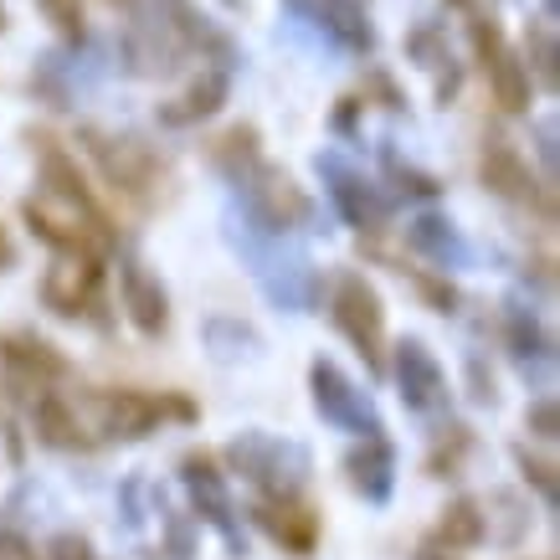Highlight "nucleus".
<instances>
[{"mask_svg": "<svg viewBox=\"0 0 560 560\" xmlns=\"http://www.w3.org/2000/svg\"><path fill=\"white\" fill-rule=\"evenodd\" d=\"M253 514H257V525L268 529L278 545H289V550H314V540H319L314 514L304 504H293V499H262Z\"/></svg>", "mask_w": 560, "mask_h": 560, "instance_id": "15", "label": "nucleus"}, {"mask_svg": "<svg viewBox=\"0 0 560 560\" xmlns=\"http://www.w3.org/2000/svg\"><path fill=\"white\" fill-rule=\"evenodd\" d=\"M103 268L98 257H57L47 268V283H42V299L57 314H88V304L98 299Z\"/></svg>", "mask_w": 560, "mask_h": 560, "instance_id": "10", "label": "nucleus"}, {"mask_svg": "<svg viewBox=\"0 0 560 560\" xmlns=\"http://www.w3.org/2000/svg\"><path fill=\"white\" fill-rule=\"evenodd\" d=\"M0 560H36V550L21 535H0Z\"/></svg>", "mask_w": 560, "mask_h": 560, "instance_id": "30", "label": "nucleus"}, {"mask_svg": "<svg viewBox=\"0 0 560 560\" xmlns=\"http://www.w3.org/2000/svg\"><path fill=\"white\" fill-rule=\"evenodd\" d=\"M520 463H525V474L535 478V489L556 504V468H550V463H540V458H529V453H520Z\"/></svg>", "mask_w": 560, "mask_h": 560, "instance_id": "27", "label": "nucleus"}, {"mask_svg": "<svg viewBox=\"0 0 560 560\" xmlns=\"http://www.w3.org/2000/svg\"><path fill=\"white\" fill-rule=\"evenodd\" d=\"M510 340H514V355L520 360L540 355V329H535V319H525V314H510Z\"/></svg>", "mask_w": 560, "mask_h": 560, "instance_id": "26", "label": "nucleus"}, {"mask_svg": "<svg viewBox=\"0 0 560 560\" xmlns=\"http://www.w3.org/2000/svg\"><path fill=\"white\" fill-rule=\"evenodd\" d=\"M396 381H401V401L411 411H432L447 396V381H442V365L432 360L422 340H401L396 345Z\"/></svg>", "mask_w": 560, "mask_h": 560, "instance_id": "11", "label": "nucleus"}, {"mask_svg": "<svg viewBox=\"0 0 560 560\" xmlns=\"http://www.w3.org/2000/svg\"><path fill=\"white\" fill-rule=\"evenodd\" d=\"M314 11H319L324 32L340 36L350 51H371V47H375V32H371V11H365V0H314Z\"/></svg>", "mask_w": 560, "mask_h": 560, "instance_id": "18", "label": "nucleus"}, {"mask_svg": "<svg viewBox=\"0 0 560 560\" xmlns=\"http://www.w3.org/2000/svg\"><path fill=\"white\" fill-rule=\"evenodd\" d=\"M36 432H42V442H51V447H88L78 401H72V396H57V390H47V396L36 401Z\"/></svg>", "mask_w": 560, "mask_h": 560, "instance_id": "19", "label": "nucleus"}, {"mask_svg": "<svg viewBox=\"0 0 560 560\" xmlns=\"http://www.w3.org/2000/svg\"><path fill=\"white\" fill-rule=\"evenodd\" d=\"M83 144H88V154L98 160L103 180H108L114 190H124V196H150V190L160 186V175H165L160 154H154L144 139H135V135L83 129Z\"/></svg>", "mask_w": 560, "mask_h": 560, "instance_id": "4", "label": "nucleus"}, {"mask_svg": "<svg viewBox=\"0 0 560 560\" xmlns=\"http://www.w3.org/2000/svg\"><path fill=\"white\" fill-rule=\"evenodd\" d=\"M545 5H550V11H556V0H545Z\"/></svg>", "mask_w": 560, "mask_h": 560, "instance_id": "33", "label": "nucleus"}, {"mask_svg": "<svg viewBox=\"0 0 560 560\" xmlns=\"http://www.w3.org/2000/svg\"><path fill=\"white\" fill-rule=\"evenodd\" d=\"M180 474H186V489L196 493V510L217 529L232 535V499H226V483H221V474L211 468V458H206V453H190V458L180 463Z\"/></svg>", "mask_w": 560, "mask_h": 560, "instance_id": "16", "label": "nucleus"}, {"mask_svg": "<svg viewBox=\"0 0 560 560\" xmlns=\"http://www.w3.org/2000/svg\"><path fill=\"white\" fill-rule=\"evenodd\" d=\"M21 211H26L36 237L51 242V247H62V257H103L108 242H114L98 206L68 201V196H57V190H36Z\"/></svg>", "mask_w": 560, "mask_h": 560, "instance_id": "1", "label": "nucleus"}, {"mask_svg": "<svg viewBox=\"0 0 560 560\" xmlns=\"http://www.w3.org/2000/svg\"><path fill=\"white\" fill-rule=\"evenodd\" d=\"M11 257H16V253H11V237L0 232V268H11Z\"/></svg>", "mask_w": 560, "mask_h": 560, "instance_id": "31", "label": "nucleus"}, {"mask_svg": "<svg viewBox=\"0 0 560 560\" xmlns=\"http://www.w3.org/2000/svg\"><path fill=\"white\" fill-rule=\"evenodd\" d=\"M51 560H93V545L83 535H57L51 540Z\"/></svg>", "mask_w": 560, "mask_h": 560, "instance_id": "28", "label": "nucleus"}, {"mask_svg": "<svg viewBox=\"0 0 560 560\" xmlns=\"http://www.w3.org/2000/svg\"><path fill=\"white\" fill-rule=\"evenodd\" d=\"M257 160V129H247V124H237L232 135H221L217 139V165L226 175H237L242 165H253Z\"/></svg>", "mask_w": 560, "mask_h": 560, "instance_id": "23", "label": "nucleus"}, {"mask_svg": "<svg viewBox=\"0 0 560 560\" xmlns=\"http://www.w3.org/2000/svg\"><path fill=\"white\" fill-rule=\"evenodd\" d=\"M0 360H5L11 381L32 386V396L36 390L47 396L51 381H62V375H68V360L57 355L47 340H36V335H11V340H0Z\"/></svg>", "mask_w": 560, "mask_h": 560, "instance_id": "12", "label": "nucleus"}, {"mask_svg": "<svg viewBox=\"0 0 560 560\" xmlns=\"http://www.w3.org/2000/svg\"><path fill=\"white\" fill-rule=\"evenodd\" d=\"M417 560H447V556H432V550H422V556H417Z\"/></svg>", "mask_w": 560, "mask_h": 560, "instance_id": "32", "label": "nucleus"}, {"mask_svg": "<svg viewBox=\"0 0 560 560\" xmlns=\"http://www.w3.org/2000/svg\"><path fill=\"white\" fill-rule=\"evenodd\" d=\"M438 540L447 545V550H468V545L483 540V514H478L474 499L447 504V514H442V525H438Z\"/></svg>", "mask_w": 560, "mask_h": 560, "instance_id": "21", "label": "nucleus"}, {"mask_svg": "<svg viewBox=\"0 0 560 560\" xmlns=\"http://www.w3.org/2000/svg\"><path fill=\"white\" fill-rule=\"evenodd\" d=\"M319 171L329 175V196H335V206H340L355 226H375V221L386 217V201H381L355 171H345L335 154H319Z\"/></svg>", "mask_w": 560, "mask_h": 560, "instance_id": "14", "label": "nucleus"}, {"mask_svg": "<svg viewBox=\"0 0 560 560\" xmlns=\"http://www.w3.org/2000/svg\"><path fill=\"white\" fill-rule=\"evenodd\" d=\"M411 247H417V253H427V257H438V262L463 257L458 232H453L442 217H422V221H417V226H411Z\"/></svg>", "mask_w": 560, "mask_h": 560, "instance_id": "22", "label": "nucleus"}, {"mask_svg": "<svg viewBox=\"0 0 560 560\" xmlns=\"http://www.w3.org/2000/svg\"><path fill=\"white\" fill-rule=\"evenodd\" d=\"M529 427H535V438H556L560 432L556 401H535V407H529Z\"/></svg>", "mask_w": 560, "mask_h": 560, "instance_id": "29", "label": "nucleus"}, {"mask_svg": "<svg viewBox=\"0 0 560 560\" xmlns=\"http://www.w3.org/2000/svg\"><path fill=\"white\" fill-rule=\"evenodd\" d=\"M483 186L499 190V196H510V201L540 206L545 217H550V186H540V180L529 175L525 154L514 150L510 139H489V144H483Z\"/></svg>", "mask_w": 560, "mask_h": 560, "instance_id": "9", "label": "nucleus"}, {"mask_svg": "<svg viewBox=\"0 0 560 560\" xmlns=\"http://www.w3.org/2000/svg\"><path fill=\"white\" fill-rule=\"evenodd\" d=\"M529 42H535V68H540V83L556 88L560 83V72H556V36L545 32V26H535V32H529Z\"/></svg>", "mask_w": 560, "mask_h": 560, "instance_id": "25", "label": "nucleus"}, {"mask_svg": "<svg viewBox=\"0 0 560 560\" xmlns=\"http://www.w3.org/2000/svg\"><path fill=\"white\" fill-rule=\"evenodd\" d=\"M124 278V308H129V319H135L139 335H165V324H171V304H165V289H160V278L144 272V262H124L119 268Z\"/></svg>", "mask_w": 560, "mask_h": 560, "instance_id": "13", "label": "nucleus"}, {"mask_svg": "<svg viewBox=\"0 0 560 560\" xmlns=\"http://www.w3.org/2000/svg\"><path fill=\"white\" fill-rule=\"evenodd\" d=\"M0 26H5V11H0Z\"/></svg>", "mask_w": 560, "mask_h": 560, "instance_id": "34", "label": "nucleus"}, {"mask_svg": "<svg viewBox=\"0 0 560 560\" xmlns=\"http://www.w3.org/2000/svg\"><path fill=\"white\" fill-rule=\"evenodd\" d=\"M474 51H478V62H483V72H489V88H493V98H499V108L504 114H525L529 68L510 51V42H504L493 16H474Z\"/></svg>", "mask_w": 560, "mask_h": 560, "instance_id": "6", "label": "nucleus"}, {"mask_svg": "<svg viewBox=\"0 0 560 560\" xmlns=\"http://www.w3.org/2000/svg\"><path fill=\"white\" fill-rule=\"evenodd\" d=\"M221 98H226V68H211V72H201V78H196V83H190L180 98H171L165 108H160V124L186 129V124L206 119V114H217Z\"/></svg>", "mask_w": 560, "mask_h": 560, "instance_id": "17", "label": "nucleus"}, {"mask_svg": "<svg viewBox=\"0 0 560 560\" xmlns=\"http://www.w3.org/2000/svg\"><path fill=\"white\" fill-rule=\"evenodd\" d=\"M232 180H237L247 211H253L268 232H289V226L308 221V196L293 186L289 171H278V165H268V160H253V165H242Z\"/></svg>", "mask_w": 560, "mask_h": 560, "instance_id": "3", "label": "nucleus"}, {"mask_svg": "<svg viewBox=\"0 0 560 560\" xmlns=\"http://www.w3.org/2000/svg\"><path fill=\"white\" fill-rule=\"evenodd\" d=\"M335 324L355 340V350L365 355V365L381 371V324H386V314H381L375 289L365 283V278H355V272H345L340 289H335Z\"/></svg>", "mask_w": 560, "mask_h": 560, "instance_id": "7", "label": "nucleus"}, {"mask_svg": "<svg viewBox=\"0 0 560 560\" xmlns=\"http://www.w3.org/2000/svg\"><path fill=\"white\" fill-rule=\"evenodd\" d=\"M42 11L62 36H83V0H42Z\"/></svg>", "mask_w": 560, "mask_h": 560, "instance_id": "24", "label": "nucleus"}, {"mask_svg": "<svg viewBox=\"0 0 560 560\" xmlns=\"http://www.w3.org/2000/svg\"><path fill=\"white\" fill-rule=\"evenodd\" d=\"M232 468L253 478L257 489H268L272 499H293V489L308 474V458H304V447H289V442H278V438L247 432V438L232 442Z\"/></svg>", "mask_w": 560, "mask_h": 560, "instance_id": "5", "label": "nucleus"}, {"mask_svg": "<svg viewBox=\"0 0 560 560\" xmlns=\"http://www.w3.org/2000/svg\"><path fill=\"white\" fill-rule=\"evenodd\" d=\"M345 468H350V483H355L371 504H381L390 493V483H396V474H390V447L381 438H365V447H355Z\"/></svg>", "mask_w": 560, "mask_h": 560, "instance_id": "20", "label": "nucleus"}, {"mask_svg": "<svg viewBox=\"0 0 560 560\" xmlns=\"http://www.w3.org/2000/svg\"><path fill=\"white\" fill-rule=\"evenodd\" d=\"M308 381H314V407L329 417V422L350 427V432H360V438H375L381 432V422H375L371 401L360 396L350 381H345L329 360H314V371H308Z\"/></svg>", "mask_w": 560, "mask_h": 560, "instance_id": "8", "label": "nucleus"}, {"mask_svg": "<svg viewBox=\"0 0 560 560\" xmlns=\"http://www.w3.org/2000/svg\"><path fill=\"white\" fill-rule=\"evenodd\" d=\"M78 417H83L88 442L98 438H144L165 411L171 417H190L186 401H154L144 390H93V396H72Z\"/></svg>", "mask_w": 560, "mask_h": 560, "instance_id": "2", "label": "nucleus"}]
</instances>
